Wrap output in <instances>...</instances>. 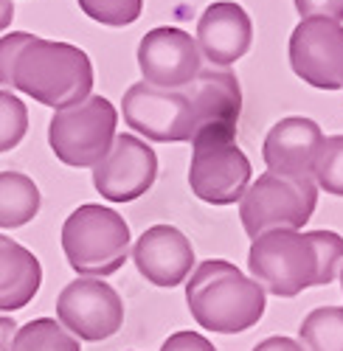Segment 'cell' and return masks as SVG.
I'll return each instance as SVG.
<instances>
[{
  "label": "cell",
  "mask_w": 343,
  "mask_h": 351,
  "mask_svg": "<svg viewBox=\"0 0 343 351\" xmlns=\"http://www.w3.org/2000/svg\"><path fill=\"white\" fill-rule=\"evenodd\" d=\"M343 265V239L335 230H268L248 250L253 281L279 298L307 287H327Z\"/></svg>",
  "instance_id": "obj_2"
},
{
  "label": "cell",
  "mask_w": 343,
  "mask_h": 351,
  "mask_svg": "<svg viewBox=\"0 0 343 351\" xmlns=\"http://www.w3.org/2000/svg\"><path fill=\"white\" fill-rule=\"evenodd\" d=\"M138 68L144 82L163 90H180L197 79L203 60H200L197 43L180 28H152L138 45Z\"/></svg>",
  "instance_id": "obj_12"
},
{
  "label": "cell",
  "mask_w": 343,
  "mask_h": 351,
  "mask_svg": "<svg viewBox=\"0 0 343 351\" xmlns=\"http://www.w3.org/2000/svg\"><path fill=\"white\" fill-rule=\"evenodd\" d=\"M253 23L234 0L211 3L197 23V48L214 68H228L250 51Z\"/></svg>",
  "instance_id": "obj_15"
},
{
  "label": "cell",
  "mask_w": 343,
  "mask_h": 351,
  "mask_svg": "<svg viewBox=\"0 0 343 351\" xmlns=\"http://www.w3.org/2000/svg\"><path fill=\"white\" fill-rule=\"evenodd\" d=\"M28 132V107L9 90H0V152H9Z\"/></svg>",
  "instance_id": "obj_23"
},
{
  "label": "cell",
  "mask_w": 343,
  "mask_h": 351,
  "mask_svg": "<svg viewBox=\"0 0 343 351\" xmlns=\"http://www.w3.org/2000/svg\"><path fill=\"white\" fill-rule=\"evenodd\" d=\"M56 317H60V326L68 329L73 337L99 343L121 329L124 304H121V295L110 284L82 276L65 284V289L60 292Z\"/></svg>",
  "instance_id": "obj_9"
},
{
  "label": "cell",
  "mask_w": 343,
  "mask_h": 351,
  "mask_svg": "<svg viewBox=\"0 0 343 351\" xmlns=\"http://www.w3.org/2000/svg\"><path fill=\"white\" fill-rule=\"evenodd\" d=\"M43 284L40 258L0 233V312H14L34 301Z\"/></svg>",
  "instance_id": "obj_17"
},
{
  "label": "cell",
  "mask_w": 343,
  "mask_h": 351,
  "mask_svg": "<svg viewBox=\"0 0 343 351\" xmlns=\"http://www.w3.org/2000/svg\"><path fill=\"white\" fill-rule=\"evenodd\" d=\"M161 351H217V348H214V343L209 337L186 329V332H175L172 337H166Z\"/></svg>",
  "instance_id": "obj_25"
},
{
  "label": "cell",
  "mask_w": 343,
  "mask_h": 351,
  "mask_svg": "<svg viewBox=\"0 0 343 351\" xmlns=\"http://www.w3.org/2000/svg\"><path fill=\"white\" fill-rule=\"evenodd\" d=\"M121 112L127 127L158 143H180L194 135V112L186 87L163 90L147 82L132 84L124 93Z\"/></svg>",
  "instance_id": "obj_8"
},
{
  "label": "cell",
  "mask_w": 343,
  "mask_h": 351,
  "mask_svg": "<svg viewBox=\"0 0 343 351\" xmlns=\"http://www.w3.org/2000/svg\"><path fill=\"white\" fill-rule=\"evenodd\" d=\"M130 225L107 206H79L62 225V250L68 265L88 278L113 276L130 256Z\"/></svg>",
  "instance_id": "obj_4"
},
{
  "label": "cell",
  "mask_w": 343,
  "mask_h": 351,
  "mask_svg": "<svg viewBox=\"0 0 343 351\" xmlns=\"http://www.w3.org/2000/svg\"><path fill=\"white\" fill-rule=\"evenodd\" d=\"M12 20H14V6H12V0H0V32H6Z\"/></svg>",
  "instance_id": "obj_28"
},
{
  "label": "cell",
  "mask_w": 343,
  "mask_h": 351,
  "mask_svg": "<svg viewBox=\"0 0 343 351\" xmlns=\"http://www.w3.org/2000/svg\"><path fill=\"white\" fill-rule=\"evenodd\" d=\"M298 335L304 351H343V306L312 309Z\"/></svg>",
  "instance_id": "obj_19"
},
{
  "label": "cell",
  "mask_w": 343,
  "mask_h": 351,
  "mask_svg": "<svg viewBox=\"0 0 343 351\" xmlns=\"http://www.w3.org/2000/svg\"><path fill=\"white\" fill-rule=\"evenodd\" d=\"M12 351H82L79 340L60 326L54 317H34L25 326H17Z\"/></svg>",
  "instance_id": "obj_20"
},
{
  "label": "cell",
  "mask_w": 343,
  "mask_h": 351,
  "mask_svg": "<svg viewBox=\"0 0 343 351\" xmlns=\"http://www.w3.org/2000/svg\"><path fill=\"white\" fill-rule=\"evenodd\" d=\"M138 273L155 287H178L194 267V247L175 225H152L132 247Z\"/></svg>",
  "instance_id": "obj_14"
},
{
  "label": "cell",
  "mask_w": 343,
  "mask_h": 351,
  "mask_svg": "<svg viewBox=\"0 0 343 351\" xmlns=\"http://www.w3.org/2000/svg\"><path fill=\"white\" fill-rule=\"evenodd\" d=\"M340 289H343V270H340Z\"/></svg>",
  "instance_id": "obj_29"
},
{
  "label": "cell",
  "mask_w": 343,
  "mask_h": 351,
  "mask_svg": "<svg viewBox=\"0 0 343 351\" xmlns=\"http://www.w3.org/2000/svg\"><path fill=\"white\" fill-rule=\"evenodd\" d=\"M186 93L194 112V135L200 130H237L242 112V90L239 79L228 68H200L197 79L186 84ZM191 135V138H194Z\"/></svg>",
  "instance_id": "obj_16"
},
{
  "label": "cell",
  "mask_w": 343,
  "mask_h": 351,
  "mask_svg": "<svg viewBox=\"0 0 343 351\" xmlns=\"http://www.w3.org/2000/svg\"><path fill=\"white\" fill-rule=\"evenodd\" d=\"M40 189L23 171H0V228L28 225L40 214Z\"/></svg>",
  "instance_id": "obj_18"
},
{
  "label": "cell",
  "mask_w": 343,
  "mask_h": 351,
  "mask_svg": "<svg viewBox=\"0 0 343 351\" xmlns=\"http://www.w3.org/2000/svg\"><path fill=\"white\" fill-rule=\"evenodd\" d=\"M298 14L307 17H321V20H343V0H296Z\"/></svg>",
  "instance_id": "obj_24"
},
{
  "label": "cell",
  "mask_w": 343,
  "mask_h": 351,
  "mask_svg": "<svg viewBox=\"0 0 343 351\" xmlns=\"http://www.w3.org/2000/svg\"><path fill=\"white\" fill-rule=\"evenodd\" d=\"M79 9L102 25L121 28L141 17L144 0H79Z\"/></svg>",
  "instance_id": "obj_22"
},
{
  "label": "cell",
  "mask_w": 343,
  "mask_h": 351,
  "mask_svg": "<svg viewBox=\"0 0 343 351\" xmlns=\"http://www.w3.org/2000/svg\"><path fill=\"white\" fill-rule=\"evenodd\" d=\"M189 186L209 206H231L250 186V160L237 146V130H200L191 138Z\"/></svg>",
  "instance_id": "obj_5"
},
{
  "label": "cell",
  "mask_w": 343,
  "mask_h": 351,
  "mask_svg": "<svg viewBox=\"0 0 343 351\" xmlns=\"http://www.w3.org/2000/svg\"><path fill=\"white\" fill-rule=\"evenodd\" d=\"M253 351H304V348H301V343H296L290 337H268V340H262L259 346H256Z\"/></svg>",
  "instance_id": "obj_26"
},
{
  "label": "cell",
  "mask_w": 343,
  "mask_h": 351,
  "mask_svg": "<svg viewBox=\"0 0 343 351\" xmlns=\"http://www.w3.org/2000/svg\"><path fill=\"white\" fill-rule=\"evenodd\" d=\"M318 206V186L312 180H287L265 171L239 197V219L250 239L268 230H298Z\"/></svg>",
  "instance_id": "obj_7"
},
{
  "label": "cell",
  "mask_w": 343,
  "mask_h": 351,
  "mask_svg": "<svg viewBox=\"0 0 343 351\" xmlns=\"http://www.w3.org/2000/svg\"><path fill=\"white\" fill-rule=\"evenodd\" d=\"M290 65L318 90H343V25L321 17L301 20L290 34Z\"/></svg>",
  "instance_id": "obj_10"
},
{
  "label": "cell",
  "mask_w": 343,
  "mask_h": 351,
  "mask_svg": "<svg viewBox=\"0 0 343 351\" xmlns=\"http://www.w3.org/2000/svg\"><path fill=\"white\" fill-rule=\"evenodd\" d=\"M0 84L62 110L91 96L93 62L71 43L14 32L0 37Z\"/></svg>",
  "instance_id": "obj_1"
},
{
  "label": "cell",
  "mask_w": 343,
  "mask_h": 351,
  "mask_svg": "<svg viewBox=\"0 0 343 351\" xmlns=\"http://www.w3.org/2000/svg\"><path fill=\"white\" fill-rule=\"evenodd\" d=\"M119 112L104 96H88L54 112L48 124V143L65 166H96L116 138Z\"/></svg>",
  "instance_id": "obj_6"
},
{
  "label": "cell",
  "mask_w": 343,
  "mask_h": 351,
  "mask_svg": "<svg viewBox=\"0 0 343 351\" xmlns=\"http://www.w3.org/2000/svg\"><path fill=\"white\" fill-rule=\"evenodd\" d=\"M186 304L200 329L237 335L265 315V289L225 258L203 261L186 284Z\"/></svg>",
  "instance_id": "obj_3"
},
{
  "label": "cell",
  "mask_w": 343,
  "mask_h": 351,
  "mask_svg": "<svg viewBox=\"0 0 343 351\" xmlns=\"http://www.w3.org/2000/svg\"><path fill=\"white\" fill-rule=\"evenodd\" d=\"M324 143V132L312 119H281L270 127L262 158L270 174L287 180H312V163L318 158V149Z\"/></svg>",
  "instance_id": "obj_13"
},
{
  "label": "cell",
  "mask_w": 343,
  "mask_h": 351,
  "mask_svg": "<svg viewBox=\"0 0 343 351\" xmlns=\"http://www.w3.org/2000/svg\"><path fill=\"white\" fill-rule=\"evenodd\" d=\"M312 183L327 194L343 197V135L324 138L318 158L312 163Z\"/></svg>",
  "instance_id": "obj_21"
},
{
  "label": "cell",
  "mask_w": 343,
  "mask_h": 351,
  "mask_svg": "<svg viewBox=\"0 0 343 351\" xmlns=\"http://www.w3.org/2000/svg\"><path fill=\"white\" fill-rule=\"evenodd\" d=\"M14 335H17V324H14L12 317L0 315V351H12Z\"/></svg>",
  "instance_id": "obj_27"
},
{
  "label": "cell",
  "mask_w": 343,
  "mask_h": 351,
  "mask_svg": "<svg viewBox=\"0 0 343 351\" xmlns=\"http://www.w3.org/2000/svg\"><path fill=\"white\" fill-rule=\"evenodd\" d=\"M158 178V155L150 143L121 132L107 155L93 166V186L110 202H132L144 197Z\"/></svg>",
  "instance_id": "obj_11"
}]
</instances>
